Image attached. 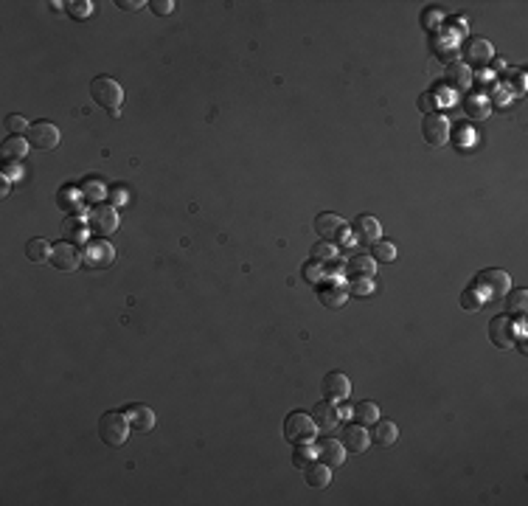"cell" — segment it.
<instances>
[{
	"label": "cell",
	"instance_id": "obj_1",
	"mask_svg": "<svg viewBox=\"0 0 528 506\" xmlns=\"http://www.w3.org/2000/svg\"><path fill=\"white\" fill-rule=\"evenodd\" d=\"M98 436H101L104 444H110V447L127 444V439H130V419H127V414H116V411L104 414L98 419Z\"/></svg>",
	"mask_w": 528,
	"mask_h": 506
},
{
	"label": "cell",
	"instance_id": "obj_2",
	"mask_svg": "<svg viewBox=\"0 0 528 506\" xmlns=\"http://www.w3.org/2000/svg\"><path fill=\"white\" fill-rule=\"evenodd\" d=\"M318 436V425L303 411H292L284 419V439L292 444H312V439Z\"/></svg>",
	"mask_w": 528,
	"mask_h": 506
},
{
	"label": "cell",
	"instance_id": "obj_3",
	"mask_svg": "<svg viewBox=\"0 0 528 506\" xmlns=\"http://www.w3.org/2000/svg\"><path fill=\"white\" fill-rule=\"evenodd\" d=\"M90 96L96 98V105H101L104 110H118V105H121V98H124V90H121V85L116 82V79H110V76H96L93 82H90Z\"/></svg>",
	"mask_w": 528,
	"mask_h": 506
},
{
	"label": "cell",
	"instance_id": "obj_4",
	"mask_svg": "<svg viewBox=\"0 0 528 506\" xmlns=\"http://www.w3.org/2000/svg\"><path fill=\"white\" fill-rule=\"evenodd\" d=\"M475 290H478V295L495 301V298L509 295L511 279H509V273H503V270H484V273L478 276V284H475Z\"/></svg>",
	"mask_w": 528,
	"mask_h": 506
},
{
	"label": "cell",
	"instance_id": "obj_5",
	"mask_svg": "<svg viewBox=\"0 0 528 506\" xmlns=\"http://www.w3.org/2000/svg\"><path fill=\"white\" fill-rule=\"evenodd\" d=\"M82 262H85V268H90V270H107V268L116 262V247H113L110 242H104V239L90 242V245H85Z\"/></svg>",
	"mask_w": 528,
	"mask_h": 506
},
{
	"label": "cell",
	"instance_id": "obj_6",
	"mask_svg": "<svg viewBox=\"0 0 528 506\" xmlns=\"http://www.w3.org/2000/svg\"><path fill=\"white\" fill-rule=\"evenodd\" d=\"M51 265L62 273H73L82 265V250L73 242H57L51 247Z\"/></svg>",
	"mask_w": 528,
	"mask_h": 506
},
{
	"label": "cell",
	"instance_id": "obj_7",
	"mask_svg": "<svg viewBox=\"0 0 528 506\" xmlns=\"http://www.w3.org/2000/svg\"><path fill=\"white\" fill-rule=\"evenodd\" d=\"M26 141L34 149H54V146H60V127L51 124V121H37L28 127Z\"/></svg>",
	"mask_w": 528,
	"mask_h": 506
},
{
	"label": "cell",
	"instance_id": "obj_8",
	"mask_svg": "<svg viewBox=\"0 0 528 506\" xmlns=\"http://www.w3.org/2000/svg\"><path fill=\"white\" fill-rule=\"evenodd\" d=\"M315 231L321 234V239L324 242H343L346 236H349V228H346V223H343V217H337V214H318V220H315Z\"/></svg>",
	"mask_w": 528,
	"mask_h": 506
},
{
	"label": "cell",
	"instance_id": "obj_9",
	"mask_svg": "<svg viewBox=\"0 0 528 506\" xmlns=\"http://www.w3.org/2000/svg\"><path fill=\"white\" fill-rule=\"evenodd\" d=\"M90 231L93 234H98V236H110V234H116V228H118V211L113 209V206H96L93 211H90Z\"/></svg>",
	"mask_w": 528,
	"mask_h": 506
},
{
	"label": "cell",
	"instance_id": "obj_10",
	"mask_svg": "<svg viewBox=\"0 0 528 506\" xmlns=\"http://www.w3.org/2000/svg\"><path fill=\"white\" fill-rule=\"evenodd\" d=\"M421 132H425V141H428L430 146H444L447 138H450V124H447L444 116L430 113L425 121H421Z\"/></svg>",
	"mask_w": 528,
	"mask_h": 506
},
{
	"label": "cell",
	"instance_id": "obj_11",
	"mask_svg": "<svg viewBox=\"0 0 528 506\" xmlns=\"http://www.w3.org/2000/svg\"><path fill=\"white\" fill-rule=\"evenodd\" d=\"M489 340L498 349H511L514 346V321L511 315H498L489 324Z\"/></svg>",
	"mask_w": 528,
	"mask_h": 506
},
{
	"label": "cell",
	"instance_id": "obj_12",
	"mask_svg": "<svg viewBox=\"0 0 528 506\" xmlns=\"http://www.w3.org/2000/svg\"><path fill=\"white\" fill-rule=\"evenodd\" d=\"M340 442H343V447H346L349 453L360 455V453L368 450V444H371V433L365 430V425H360V422L354 425V422H351V425L343 430V439H340Z\"/></svg>",
	"mask_w": 528,
	"mask_h": 506
},
{
	"label": "cell",
	"instance_id": "obj_13",
	"mask_svg": "<svg viewBox=\"0 0 528 506\" xmlns=\"http://www.w3.org/2000/svg\"><path fill=\"white\" fill-rule=\"evenodd\" d=\"M312 419H315V425H318V430H324V433H332L335 428H337V422H340V408H335V402H318L312 408Z\"/></svg>",
	"mask_w": 528,
	"mask_h": 506
},
{
	"label": "cell",
	"instance_id": "obj_14",
	"mask_svg": "<svg viewBox=\"0 0 528 506\" xmlns=\"http://www.w3.org/2000/svg\"><path fill=\"white\" fill-rule=\"evenodd\" d=\"M321 388H324V394H326L329 402H337V399H346V396H349V391H351V380H349L343 372H329V374L324 377Z\"/></svg>",
	"mask_w": 528,
	"mask_h": 506
},
{
	"label": "cell",
	"instance_id": "obj_15",
	"mask_svg": "<svg viewBox=\"0 0 528 506\" xmlns=\"http://www.w3.org/2000/svg\"><path fill=\"white\" fill-rule=\"evenodd\" d=\"M492 42L489 40H481V37H475V40H469L466 42V51H464V57H466V62L464 65H486L489 60H492Z\"/></svg>",
	"mask_w": 528,
	"mask_h": 506
},
{
	"label": "cell",
	"instance_id": "obj_16",
	"mask_svg": "<svg viewBox=\"0 0 528 506\" xmlns=\"http://www.w3.org/2000/svg\"><path fill=\"white\" fill-rule=\"evenodd\" d=\"M315 455L324 462V464H329V467H340L343 462H346V447H343V442H337V439H324L321 444H318V450H315Z\"/></svg>",
	"mask_w": 528,
	"mask_h": 506
},
{
	"label": "cell",
	"instance_id": "obj_17",
	"mask_svg": "<svg viewBox=\"0 0 528 506\" xmlns=\"http://www.w3.org/2000/svg\"><path fill=\"white\" fill-rule=\"evenodd\" d=\"M127 419L135 433H152V428H155V411L149 405H130Z\"/></svg>",
	"mask_w": 528,
	"mask_h": 506
},
{
	"label": "cell",
	"instance_id": "obj_18",
	"mask_svg": "<svg viewBox=\"0 0 528 506\" xmlns=\"http://www.w3.org/2000/svg\"><path fill=\"white\" fill-rule=\"evenodd\" d=\"M354 234H357V239H360V242H365V245H374V242L382 236V225H380V220H377V217H368V214H362V217H357V220H354Z\"/></svg>",
	"mask_w": 528,
	"mask_h": 506
},
{
	"label": "cell",
	"instance_id": "obj_19",
	"mask_svg": "<svg viewBox=\"0 0 528 506\" xmlns=\"http://www.w3.org/2000/svg\"><path fill=\"white\" fill-rule=\"evenodd\" d=\"M28 141L20 138V135H12L9 141H3V146H0V161L3 164H17L26 158V152H28Z\"/></svg>",
	"mask_w": 528,
	"mask_h": 506
},
{
	"label": "cell",
	"instance_id": "obj_20",
	"mask_svg": "<svg viewBox=\"0 0 528 506\" xmlns=\"http://www.w3.org/2000/svg\"><path fill=\"white\" fill-rule=\"evenodd\" d=\"M447 85H450L452 90H458V93H466L469 85H472V71H469V65L452 62L450 71H447Z\"/></svg>",
	"mask_w": 528,
	"mask_h": 506
},
{
	"label": "cell",
	"instance_id": "obj_21",
	"mask_svg": "<svg viewBox=\"0 0 528 506\" xmlns=\"http://www.w3.org/2000/svg\"><path fill=\"white\" fill-rule=\"evenodd\" d=\"M371 439H374L380 447H394V444L399 442V428H396V422L377 419V422H374V433H371Z\"/></svg>",
	"mask_w": 528,
	"mask_h": 506
},
{
	"label": "cell",
	"instance_id": "obj_22",
	"mask_svg": "<svg viewBox=\"0 0 528 506\" xmlns=\"http://www.w3.org/2000/svg\"><path fill=\"white\" fill-rule=\"evenodd\" d=\"M303 473H306V484H309V487H315V489H324V487H329V484H332V467H329V464H324V462H318V464H309Z\"/></svg>",
	"mask_w": 528,
	"mask_h": 506
},
{
	"label": "cell",
	"instance_id": "obj_23",
	"mask_svg": "<svg viewBox=\"0 0 528 506\" xmlns=\"http://www.w3.org/2000/svg\"><path fill=\"white\" fill-rule=\"evenodd\" d=\"M374 270H377V262H374V256H354L351 262H349V273H351V279H374Z\"/></svg>",
	"mask_w": 528,
	"mask_h": 506
},
{
	"label": "cell",
	"instance_id": "obj_24",
	"mask_svg": "<svg viewBox=\"0 0 528 506\" xmlns=\"http://www.w3.org/2000/svg\"><path fill=\"white\" fill-rule=\"evenodd\" d=\"M62 234L71 239V242H85L87 234H90V223H85L82 217H68L62 223Z\"/></svg>",
	"mask_w": 528,
	"mask_h": 506
},
{
	"label": "cell",
	"instance_id": "obj_25",
	"mask_svg": "<svg viewBox=\"0 0 528 506\" xmlns=\"http://www.w3.org/2000/svg\"><path fill=\"white\" fill-rule=\"evenodd\" d=\"M351 411H354V419H357L360 425H374V422L380 419V408H377V402H357Z\"/></svg>",
	"mask_w": 528,
	"mask_h": 506
},
{
	"label": "cell",
	"instance_id": "obj_26",
	"mask_svg": "<svg viewBox=\"0 0 528 506\" xmlns=\"http://www.w3.org/2000/svg\"><path fill=\"white\" fill-rule=\"evenodd\" d=\"M26 256L31 259V262H51V245L45 242V239H28V245H26Z\"/></svg>",
	"mask_w": 528,
	"mask_h": 506
},
{
	"label": "cell",
	"instance_id": "obj_27",
	"mask_svg": "<svg viewBox=\"0 0 528 506\" xmlns=\"http://www.w3.org/2000/svg\"><path fill=\"white\" fill-rule=\"evenodd\" d=\"M525 304H528V293L525 290H514L506 298V313L509 315H525Z\"/></svg>",
	"mask_w": 528,
	"mask_h": 506
},
{
	"label": "cell",
	"instance_id": "obj_28",
	"mask_svg": "<svg viewBox=\"0 0 528 506\" xmlns=\"http://www.w3.org/2000/svg\"><path fill=\"white\" fill-rule=\"evenodd\" d=\"M374 259L377 262H394L396 259V245L385 242V239H377L374 242Z\"/></svg>",
	"mask_w": 528,
	"mask_h": 506
},
{
	"label": "cell",
	"instance_id": "obj_29",
	"mask_svg": "<svg viewBox=\"0 0 528 506\" xmlns=\"http://www.w3.org/2000/svg\"><path fill=\"white\" fill-rule=\"evenodd\" d=\"M321 301H324V307H343V304H346V293L340 287H332V290L321 293Z\"/></svg>",
	"mask_w": 528,
	"mask_h": 506
},
{
	"label": "cell",
	"instance_id": "obj_30",
	"mask_svg": "<svg viewBox=\"0 0 528 506\" xmlns=\"http://www.w3.org/2000/svg\"><path fill=\"white\" fill-rule=\"evenodd\" d=\"M312 459H315V453H312L309 447L298 444V450H295V455H292V464H295L298 470H306V467L312 464Z\"/></svg>",
	"mask_w": 528,
	"mask_h": 506
},
{
	"label": "cell",
	"instance_id": "obj_31",
	"mask_svg": "<svg viewBox=\"0 0 528 506\" xmlns=\"http://www.w3.org/2000/svg\"><path fill=\"white\" fill-rule=\"evenodd\" d=\"M481 304H484V298L478 295V290H464V295H461V307L464 310H481Z\"/></svg>",
	"mask_w": 528,
	"mask_h": 506
},
{
	"label": "cell",
	"instance_id": "obj_32",
	"mask_svg": "<svg viewBox=\"0 0 528 506\" xmlns=\"http://www.w3.org/2000/svg\"><path fill=\"white\" fill-rule=\"evenodd\" d=\"M312 253H315V259H318V262H326V259H335V256H337V250H335L332 242H318V245L312 247Z\"/></svg>",
	"mask_w": 528,
	"mask_h": 506
},
{
	"label": "cell",
	"instance_id": "obj_33",
	"mask_svg": "<svg viewBox=\"0 0 528 506\" xmlns=\"http://www.w3.org/2000/svg\"><path fill=\"white\" fill-rule=\"evenodd\" d=\"M68 12H71V17H76V20H85V17H90L93 15V3L90 0H76V3H68Z\"/></svg>",
	"mask_w": 528,
	"mask_h": 506
},
{
	"label": "cell",
	"instance_id": "obj_34",
	"mask_svg": "<svg viewBox=\"0 0 528 506\" xmlns=\"http://www.w3.org/2000/svg\"><path fill=\"white\" fill-rule=\"evenodd\" d=\"M152 12L155 15H161V17H166V15H172L175 9H177V3H175V0H152Z\"/></svg>",
	"mask_w": 528,
	"mask_h": 506
},
{
	"label": "cell",
	"instance_id": "obj_35",
	"mask_svg": "<svg viewBox=\"0 0 528 506\" xmlns=\"http://www.w3.org/2000/svg\"><path fill=\"white\" fill-rule=\"evenodd\" d=\"M6 127H9V132H12V135H20V132H28V124H26V119H23V116H9V121H6Z\"/></svg>",
	"mask_w": 528,
	"mask_h": 506
},
{
	"label": "cell",
	"instance_id": "obj_36",
	"mask_svg": "<svg viewBox=\"0 0 528 506\" xmlns=\"http://www.w3.org/2000/svg\"><path fill=\"white\" fill-rule=\"evenodd\" d=\"M85 197H87V200H101V197H104V186L96 183V180L87 183V186H85Z\"/></svg>",
	"mask_w": 528,
	"mask_h": 506
},
{
	"label": "cell",
	"instance_id": "obj_37",
	"mask_svg": "<svg viewBox=\"0 0 528 506\" xmlns=\"http://www.w3.org/2000/svg\"><path fill=\"white\" fill-rule=\"evenodd\" d=\"M118 9H124V12H138L141 6H146L143 3V0H118V3H116Z\"/></svg>",
	"mask_w": 528,
	"mask_h": 506
},
{
	"label": "cell",
	"instance_id": "obj_38",
	"mask_svg": "<svg viewBox=\"0 0 528 506\" xmlns=\"http://www.w3.org/2000/svg\"><path fill=\"white\" fill-rule=\"evenodd\" d=\"M371 290H374L371 279H362V281H357V279H354V293H360V295H368Z\"/></svg>",
	"mask_w": 528,
	"mask_h": 506
},
{
	"label": "cell",
	"instance_id": "obj_39",
	"mask_svg": "<svg viewBox=\"0 0 528 506\" xmlns=\"http://www.w3.org/2000/svg\"><path fill=\"white\" fill-rule=\"evenodd\" d=\"M306 279L309 281H318V265H312V268L306 265Z\"/></svg>",
	"mask_w": 528,
	"mask_h": 506
},
{
	"label": "cell",
	"instance_id": "obj_40",
	"mask_svg": "<svg viewBox=\"0 0 528 506\" xmlns=\"http://www.w3.org/2000/svg\"><path fill=\"white\" fill-rule=\"evenodd\" d=\"M433 105H436V101H433L430 96H425V98H419V107H425V110H430Z\"/></svg>",
	"mask_w": 528,
	"mask_h": 506
},
{
	"label": "cell",
	"instance_id": "obj_41",
	"mask_svg": "<svg viewBox=\"0 0 528 506\" xmlns=\"http://www.w3.org/2000/svg\"><path fill=\"white\" fill-rule=\"evenodd\" d=\"M0 194H3V197L9 194V180L6 177H0Z\"/></svg>",
	"mask_w": 528,
	"mask_h": 506
},
{
	"label": "cell",
	"instance_id": "obj_42",
	"mask_svg": "<svg viewBox=\"0 0 528 506\" xmlns=\"http://www.w3.org/2000/svg\"><path fill=\"white\" fill-rule=\"evenodd\" d=\"M113 202H124V191H121V189L113 191Z\"/></svg>",
	"mask_w": 528,
	"mask_h": 506
}]
</instances>
